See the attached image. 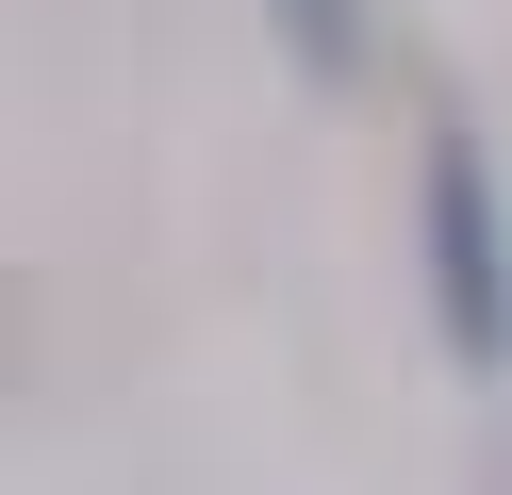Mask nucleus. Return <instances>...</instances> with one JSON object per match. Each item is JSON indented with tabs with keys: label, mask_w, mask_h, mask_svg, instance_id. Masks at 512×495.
Returning <instances> with one entry per match:
<instances>
[{
	"label": "nucleus",
	"mask_w": 512,
	"mask_h": 495,
	"mask_svg": "<svg viewBox=\"0 0 512 495\" xmlns=\"http://www.w3.org/2000/svg\"><path fill=\"white\" fill-rule=\"evenodd\" d=\"M413 231H430V314H446V363L463 380H496L512 363V198L496 165H479V132L446 116L430 165H413Z\"/></svg>",
	"instance_id": "f257e3e1"
},
{
	"label": "nucleus",
	"mask_w": 512,
	"mask_h": 495,
	"mask_svg": "<svg viewBox=\"0 0 512 495\" xmlns=\"http://www.w3.org/2000/svg\"><path fill=\"white\" fill-rule=\"evenodd\" d=\"M265 17H281V50L314 83H364V0H265Z\"/></svg>",
	"instance_id": "f03ea898"
}]
</instances>
